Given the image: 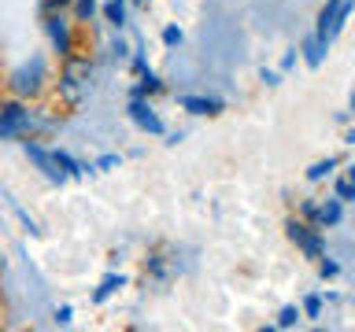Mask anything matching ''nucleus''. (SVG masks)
<instances>
[{
  "mask_svg": "<svg viewBox=\"0 0 355 332\" xmlns=\"http://www.w3.org/2000/svg\"><path fill=\"white\" fill-rule=\"evenodd\" d=\"M111 55H115L119 63H122V59H126V55H130V48H126V41H122V37H115V41H111Z\"/></svg>",
  "mask_w": 355,
  "mask_h": 332,
  "instance_id": "26",
  "label": "nucleus"
},
{
  "mask_svg": "<svg viewBox=\"0 0 355 332\" xmlns=\"http://www.w3.org/2000/svg\"><path fill=\"white\" fill-rule=\"evenodd\" d=\"M93 71L96 63L89 59V55L74 52L60 59V77H55V96H60L63 107H82L85 96L93 93Z\"/></svg>",
  "mask_w": 355,
  "mask_h": 332,
  "instance_id": "1",
  "label": "nucleus"
},
{
  "mask_svg": "<svg viewBox=\"0 0 355 332\" xmlns=\"http://www.w3.org/2000/svg\"><path fill=\"white\" fill-rule=\"evenodd\" d=\"M178 107L182 111H189V115H200V118H215V115H222L226 111V104H222L218 96H178Z\"/></svg>",
  "mask_w": 355,
  "mask_h": 332,
  "instance_id": "9",
  "label": "nucleus"
},
{
  "mask_svg": "<svg viewBox=\"0 0 355 332\" xmlns=\"http://www.w3.org/2000/svg\"><path fill=\"white\" fill-rule=\"evenodd\" d=\"M285 237H288V243H296V251L311 262H318L322 255H326V237H322V229L304 221L300 214L285 221Z\"/></svg>",
  "mask_w": 355,
  "mask_h": 332,
  "instance_id": "5",
  "label": "nucleus"
},
{
  "mask_svg": "<svg viewBox=\"0 0 355 332\" xmlns=\"http://www.w3.org/2000/svg\"><path fill=\"white\" fill-rule=\"evenodd\" d=\"M52 155H55V163H60V170H63L67 177H85V170H93V166H82L67 148H60V144L52 148Z\"/></svg>",
  "mask_w": 355,
  "mask_h": 332,
  "instance_id": "15",
  "label": "nucleus"
},
{
  "mask_svg": "<svg viewBox=\"0 0 355 332\" xmlns=\"http://www.w3.org/2000/svg\"><path fill=\"white\" fill-rule=\"evenodd\" d=\"M22 151H26V159L37 166V170L49 177L52 185H63L67 181V174L60 170V163H55V155H52V148H44V144L37 140V137H22Z\"/></svg>",
  "mask_w": 355,
  "mask_h": 332,
  "instance_id": "7",
  "label": "nucleus"
},
{
  "mask_svg": "<svg viewBox=\"0 0 355 332\" xmlns=\"http://www.w3.org/2000/svg\"><path fill=\"white\" fill-rule=\"evenodd\" d=\"M315 266H318V277H322V281H333V277L340 273V262H337V259H329V255H322Z\"/></svg>",
  "mask_w": 355,
  "mask_h": 332,
  "instance_id": "21",
  "label": "nucleus"
},
{
  "mask_svg": "<svg viewBox=\"0 0 355 332\" xmlns=\"http://www.w3.org/2000/svg\"><path fill=\"white\" fill-rule=\"evenodd\" d=\"M100 15H104L107 26L122 30V26H126V19H130V0H104V4H100Z\"/></svg>",
  "mask_w": 355,
  "mask_h": 332,
  "instance_id": "11",
  "label": "nucleus"
},
{
  "mask_svg": "<svg viewBox=\"0 0 355 332\" xmlns=\"http://www.w3.org/2000/svg\"><path fill=\"white\" fill-rule=\"evenodd\" d=\"M300 310H304V317H318L322 314V295H304Z\"/></svg>",
  "mask_w": 355,
  "mask_h": 332,
  "instance_id": "22",
  "label": "nucleus"
},
{
  "mask_svg": "<svg viewBox=\"0 0 355 332\" xmlns=\"http://www.w3.org/2000/svg\"><path fill=\"white\" fill-rule=\"evenodd\" d=\"M337 8H340V0H326V8H322L318 19H315V37L326 41V44H333L329 30H333V19H337Z\"/></svg>",
  "mask_w": 355,
  "mask_h": 332,
  "instance_id": "12",
  "label": "nucleus"
},
{
  "mask_svg": "<svg viewBox=\"0 0 355 332\" xmlns=\"http://www.w3.org/2000/svg\"><path fill=\"white\" fill-rule=\"evenodd\" d=\"M71 321H74V310H71V306H55V310H52V325L67 329Z\"/></svg>",
  "mask_w": 355,
  "mask_h": 332,
  "instance_id": "23",
  "label": "nucleus"
},
{
  "mask_svg": "<svg viewBox=\"0 0 355 332\" xmlns=\"http://www.w3.org/2000/svg\"><path fill=\"white\" fill-rule=\"evenodd\" d=\"M326 52H329V44H326V41H318L315 33H311V37H307L304 44H300V59H304V63L311 66V71H318V66H322Z\"/></svg>",
  "mask_w": 355,
  "mask_h": 332,
  "instance_id": "10",
  "label": "nucleus"
},
{
  "mask_svg": "<svg viewBox=\"0 0 355 332\" xmlns=\"http://www.w3.org/2000/svg\"><path fill=\"white\" fill-rule=\"evenodd\" d=\"M126 115H130L133 126H137L141 133H148V137H163V133H166L163 118L155 115V107H152V100H148V96H130Z\"/></svg>",
  "mask_w": 355,
  "mask_h": 332,
  "instance_id": "8",
  "label": "nucleus"
},
{
  "mask_svg": "<svg viewBox=\"0 0 355 332\" xmlns=\"http://www.w3.org/2000/svg\"><path fill=\"white\" fill-rule=\"evenodd\" d=\"M100 15V0H71V19L82 22V26H89Z\"/></svg>",
  "mask_w": 355,
  "mask_h": 332,
  "instance_id": "16",
  "label": "nucleus"
},
{
  "mask_svg": "<svg viewBox=\"0 0 355 332\" xmlns=\"http://www.w3.org/2000/svg\"><path fill=\"white\" fill-rule=\"evenodd\" d=\"M259 77H263L266 85H277V82H282V74H277V71H266V66H263V71H259Z\"/></svg>",
  "mask_w": 355,
  "mask_h": 332,
  "instance_id": "29",
  "label": "nucleus"
},
{
  "mask_svg": "<svg viewBox=\"0 0 355 332\" xmlns=\"http://www.w3.org/2000/svg\"><path fill=\"white\" fill-rule=\"evenodd\" d=\"M348 177H352V181H355V163H352V166H348Z\"/></svg>",
  "mask_w": 355,
  "mask_h": 332,
  "instance_id": "31",
  "label": "nucleus"
},
{
  "mask_svg": "<svg viewBox=\"0 0 355 332\" xmlns=\"http://www.w3.org/2000/svg\"><path fill=\"white\" fill-rule=\"evenodd\" d=\"M300 218L311 221V225H318V229H337L344 221V203L337 196H329V199H304V203H300Z\"/></svg>",
  "mask_w": 355,
  "mask_h": 332,
  "instance_id": "6",
  "label": "nucleus"
},
{
  "mask_svg": "<svg viewBox=\"0 0 355 332\" xmlns=\"http://www.w3.org/2000/svg\"><path fill=\"white\" fill-rule=\"evenodd\" d=\"M78 22L71 19V11H41V30H44V41L55 59H67L74 55L78 48V33H74Z\"/></svg>",
  "mask_w": 355,
  "mask_h": 332,
  "instance_id": "4",
  "label": "nucleus"
},
{
  "mask_svg": "<svg viewBox=\"0 0 355 332\" xmlns=\"http://www.w3.org/2000/svg\"><path fill=\"white\" fill-rule=\"evenodd\" d=\"M144 273H152L155 281H163V277H166V266H163V255L159 251H152L148 259H144Z\"/></svg>",
  "mask_w": 355,
  "mask_h": 332,
  "instance_id": "20",
  "label": "nucleus"
},
{
  "mask_svg": "<svg viewBox=\"0 0 355 332\" xmlns=\"http://www.w3.org/2000/svg\"><path fill=\"white\" fill-rule=\"evenodd\" d=\"M296 63H300V48H288V52L282 55V71H293Z\"/></svg>",
  "mask_w": 355,
  "mask_h": 332,
  "instance_id": "27",
  "label": "nucleus"
},
{
  "mask_svg": "<svg viewBox=\"0 0 355 332\" xmlns=\"http://www.w3.org/2000/svg\"><path fill=\"white\" fill-rule=\"evenodd\" d=\"M130 66H133V74H144V71H148V59H144V52H133Z\"/></svg>",
  "mask_w": 355,
  "mask_h": 332,
  "instance_id": "28",
  "label": "nucleus"
},
{
  "mask_svg": "<svg viewBox=\"0 0 355 332\" xmlns=\"http://www.w3.org/2000/svg\"><path fill=\"white\" fill-rule=\"evenodd\" d=\"M55 118H41L37 111H30L26 100L11 96L8 104H0V140H22V137H37L41 129H52Z\"/></svg>",
  "mask_w": 355,
  "mask_h": 332,
  "instance_id": "2",
  "label": "nucleus"
},
{
  "mask_svg": "<svg viewBox=\"0 0 355 332\" xmlns=\"http://www.w3.org/2000/svg\"><path fill=\"white\" fill-rule=\"evenodd\" d=\"M182 41H185V33L178 30V26H166V30H163V44H166V48H178Z\"/></svg>",
  "mask_w": 355,
  "mask_h": 332,
  "instance_id": "24",
  "label": "nucleus"
},
{
  "mask_svg": "<svg viewBox=\"0 0 355 332\" xmlns=\"http://www.w3.org/2000/svg\"><path fill=\"white\" fill-rule=\"evenodd\" d=\"M352 111H355V93H352Z\"/></svg>",
  "mask_w": 355,
  "mask_h": 332,
  "instance_id": "33",
  "label": "nucleus"
},
{
  "mask_svg": "<svg viewBox=\"0 0 355 332\" xmlns=\"http://www.w3.org/2000/svg\"><path fill=\"white\" fill-rule=\"evenodd\" d=\"M130 4H148V0H130Z\"/></svg>",
  "mask_w": 355,
  "mask_h": 332,
  "instance_id": "32",
  "label": "nucleus"
},
{
  "mask_svg": "<svg viewBox=\"0 0 355 332\" xmlns=\"http://www.w3.org/2000/svg\"><path fill=\"white\" fill-rule=\"evenodd\" d=\"M122 288H126V273H107L104 281L96 284V292H93V303H107V299L115 295V292H122Z\"/></svg>",
  "mask_w": 355,
  "mask_h": 332,
  "instance_id": "13",
  "label": "nucleus"
},
{
  "mask_svg": "<svg viewBox=\"0 0 355 332\" xmlns=\"http://www.w3.org/2000/svg\"><path fill=\"white\" fill-rule=\"evenodd\" d=\"M333 196H337L340 203H355V181L352 177H340V181L333 185Z\"/></svg>",
  "mask_w": 355,
  "mask_h": 332,
  "instance_id": "19",
  "label": "nucleus"
},
{
  "mask_svg": "<svg viewBox=\"0 0 355 332\" xmlns=\"http://www.w3.org/2000/svg\"><path fill=\"white\" fill-rule=\"evenodd\" d=\"M300 321H304V310H300L296 303H288L277 310V321H274V329H296Z\"/></svg>",
  "mask_w": 355,
  "mask_h": 332,
  "instance_id": "18",
  "label": "nucleus"
},
{
  "mask_svg": "<svg viewBox=\"0 0 355 332\" xmlns=\"http://www.w3.org/2000/svg\"><path fill=\"white\" fill-rule=\"evenodd\" d=\"M344 144H355V129H348V133H344Z\"/></svg>",
  "mask_w": 355,
  "mask_h": 332,
  "instance_id": "30",
  "label": "nucleus"
},
{
  "mask_svg": "<svg viewBox=\"0 0 355 332\" xmlns=\"http://www.w3.org/2000/svg\"><path fill=\"white\" fill-rule=\"evenodd\" d=\"M163 89H166V85H163V77H159V74H152V66H148L144 74H137V85H133V96H148V100H152V96H159Z\"/></svg>",
  "mask_w": 355,
  "mask_h": 332,
  "instance_id": "14",
  "label": "nucleus"
},
{
  "mask_svg": "<svg viewBox=\"0 0 355 332\" xmlns=\"http://www.w3.org/2000/svg\"><path fill=\"white\" fill-rule=\"evenodd\" d=\"M52 82V74H49V59H44L41 52H33L30 59H22L15 71L8 74V93L15 96V100H37L44 89H49Z\"/></svg>",
  "mask_w": 355,
  "mask_h": 332,
  "instance_id": "3",
  "label": "nucleus"
},
{
  "mask_svg": "<svg viewBox=\"0 0 355 332\" xmlns=\"http://www.w3.org/2000/svg\"><path fill=\"white\" fill-rule=\"evenodd\" d=\"M333 170H337V159H333V155H326V159H318V163L307 166V181H311V185H315V181H326Z\"/></svg>",
  "mask_w": 355,
  "mask_h": 332,
  "instance_id": "17",
  "label": "nucleus"
},
{
  "mask_svg": "<svg viewBox=\"0 0 355 332\" xmlns=\"http://www.w3.org/2000/svg\"><path fill=\"white\" fill-rule=\"evenodd\" d=\"M115 166H122V155H100L93 170H115Z\"/></svg>",
  "mask_w": 355,
  "mask_h": 332,
  "instance_id": "25",
  "label": "nucleus"
}]
</instances>
